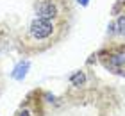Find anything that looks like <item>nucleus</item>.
Returning a JSON list of instances; mask_svg holds the SVG:
<instances>
[{
  "label": "nucleus",
  "instance_id": "1",
  "mask_svg": "<svg viewBox=\"0 0 125 116\" xmlns=\"http://www.w3.org/2000/svg\"><path fill=\"white\" fill-rule=\"evenodd\" d=\"M68 29H70L68 20H48L36 16L29 21V25L18 32V36L14 38V46L21 55L34 57L62 41L68 34Z\"/></svg>",
  "mask_w": 125,
  "mask_h": 116
},
{
  "label": "nucleus",
  "instance_id": "8",
  "mask_svg": "<svg viewBox=\"0 0 125 116\" xmlns=\"http://www.w3.org/2000/svg\"><path fill=\"white\" fill-rule=\"evenodd\" d=\"M81 2H82V5H86V4H88V0H81Z\"/></svg>",
  "mask_w": 125,
  "mask_h": 116
},
{
  "label": "nucleus",
  "instance_id": "6",
  "mask_svg": "<svg viewBox=\"0 0 125 116\" xmlns=\"http://www.w3.org/2000/svg\"><path fill=\"white\" fill-rule=\"evenodd\" d=\"M70 82H72V86H75V88L84 86V82H86V75H84L82 70H77V72L72 75V77H70Z\"/></svg>",
  "mask_w": 125,
  "mask_h": 116
},
{
  "label": "nucleus",
  "instance_id": "2",
  "mask_svg": "<svg viewBox=\"0 0 125 116\" xmlns=\"http://www.w3.org/2000/svg\"><path fill=\"white\" fill-rule=\"evenodd\" d=\"M34 13L39 18L48 20H72L73 2L72 0H34Z\"/></svg>",
  "mask_w": 125,
  "mask_h": 116
},
{
  "label": "nucleus",
  "instance_id": "4",
  "mask_svg": "<svg viewBox=\"0 0 125 116\" xmlns=\"http://www.w3.org/2000/svg\"><path fill=\"white\" fill-rule=\"evenodd\" d=\"M45 91L36 88L25 95L13 116H45Z\"/></svg>",
  "mask_w": 125,
  "mask_h": 116
},
{
  "label": "nucleus",
  "instance_id": "7",
  "mask_svg": "<svg viewBox=\"0 0 125 116\" xmlns=\"http://www.w3.org/2000/svg\"><path fill=\"white\" fill-rule=\"evenodd\" d=\"M120 2L123 4V13H125V0H120Z\"/></svg>",
  "mask_w": 125,
  "mask_h": 116
},
{
  "label": "nucleus",
  "instance_id": "3",
  "mask_svg": "<svg viewBox=\"0 0 125 116\" xmlns=\"http://www.w3.org/2000/svg\"><path fill=\"white\" fill-rule=\"evenodd\" d=\"M98 61L107 72L115 75H125V46L122 45H111V48L100 50Z\"/></svg>",
  "mask_w": 125,
  "mask_h": 116
},
{
  "label": "nucleus",
  "instance_id": "5",
  "mask_svg": "<svg viewBox=\"0 0 125 116\" xmlns=\"http://www.w3.org/2000/svg\"><path fill=\"white\" fill-rule=\"evenodd\" d=\"M115 31H116L118 36L125 38V13L123 11L116 16V20H115Z\"/></svg>",
  "mask_w": 125,
  "mask_h": 116
}]
</instances>
